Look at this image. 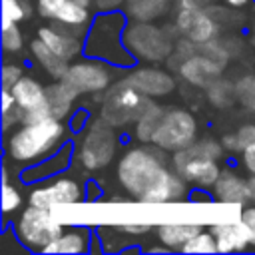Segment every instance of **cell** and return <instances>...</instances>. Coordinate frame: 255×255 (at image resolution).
<instances>
[{
	"instance_id": "1",
	"label": "cell",
	"mask_w": 255,
	"mask_h": 255,
	"mask_svg": "<svg viewBox=\"0 0 255 255\" xmlns=\"http://www.w3.org/2000/svg\"><path fill=\"white\" fill-rule=\"evenodd\" d=\"M118 179L124 189L141 203H169L185 197V179L169 169L163 149L157 145L133 147L118 163Z\"/></svg>"
},
{
	"instance_id": "2",
	"label": "cell",
	"mask_w": 255,
	"mask_h": 255,
	"mask_svg": "<svg viewBox=\"0 0 255 255\" xmlns=\"http://www.w3.org/2000/svg\"><path fill=\"white\" fill-rule=\"evenodd\" d=\"M223 143L211 137L193 141L191 145L173 151L171 167L187 181L197 187H213L221 175L217 159L223 153Z\"/></svg>"
},
{
	"instance_id": "3",
	"label": "cell",
	"mask_w": 255,
	"mask_h": 255,
	"mask_svg": "<svg viewBox=\"0 0 255 255\" xmlns=\"http://www.w3.org/2000/svg\"><path fill=\"white\" fill-rule=\"evenodd\" d=\"M66 128L58 118H46L34 124H22L8 139V153L14 161H38L40 157L52 153L60 139L64 137Z\"/></svg>"
},
{
	"instance_id": "4",
	"label": "cell",
	"mask_w": 255,
	"mask_h": 255,
	"mask_svg": "<svg viewBox=\"0 0 255 255\" xmlns=\"http://www.w3.org/2000/svg\"><path fill=\"white\" fill-rule=\"evenodd\" d=\"M151 104H153L151 96L141 94L137 88H133L128 82V78H124L112 84V88H108L102 100L100 118L114 128H122L131 122H137Z\"/></svg>"
},
{
	"instance_id": "5",
	"label": "cell",
	"mask_w": 255,
	"mask_h": 255,
	"mask_svg": "<svg viewBox=\"0 0 255 255\" xmlns=\"http://www.w3.org/2000/svg\"><path fill=\"white\" fill-rule=\"evenodd\" d=\"M124 44L139 60L161 62L173 52V36L151 22H133L124 30Z\"/></svg>"
},
{
	"instance_id": "6",
	"label": "cell",
	"mask_w": 255,
	"mask_h": 255,
	"mask_svg": "<svg viewBox=\"0 0 255 255\" xmlns=\"http://www.w3.org/2000/svg\"><path fill=\"white\" fill-rule=\"evenodd\" d=\"M197 137V122L195 118L181 110V108H173L163 112L153 135H151V143L161 147L163 151H179L187 145H191Z\"/></svg>"
},
{
	"instance_id": "7",
	"label": "cell",
	"mask_w": 255,
	"mask_h": 255,
	"mask_svg": "<svg viewBox=\"0 0 255 255\" xmlns=\"http://www.w3.org/2000/svg\"><path fill=\"white\" fill-rule=\"evenodd\" d=\"M62 223L56 219L52 209L30 205L18 221V237L30 249H44L62 235Z\"/></svg>"
},
{
	"instance_id": "8",
	"label": "cell",
	"mask_w": 255,
	"mask_h": 255,
	"mask_svg": "<svg viewBox=\"0 0 255 255\" xmlns=\"http://www.w3.org/2000/svg\"><path fill=\"white\" fill-rule=\"evenodd\" d=\"M118 147V137L114 133V126H110L106 120H96L90 124L80 151H78V159L86 169H102L106 167Z\"/></svg>"
},
{
	"instance_id": "9",
	"label": "cell",
	"mask_w": 255,
	"mask_h": 255,
	"mask_svg": "<svg viewBox=\"0 0 255 255\" xmlns=\"http://www.w3.org/2000/svg\"><path fill=\"white\" fill-rule=\"evenodd\" d=\"M12 94L16 98V104L24 110V120L22 124H34L42 122L46 118H52L48 100H46V88L40 86L36 80L22 76L14 86Z\"/></svg>"
},
{
	"instance_id": "10",
	"label": "cell",
	"mask_w": 255,
	"mask_h": 255,
	"mask_svg": "<svg viewBox=\"0 0 255 255\" xmlns=\"http://www.w3.org/2000/svg\"><path fill=\"white\" fill-rule=\"evenodd\" d=\"M175 28L179 30V34L195 44L213 40L219 36V24L209 16L207 10L201 8H187V6H179L177 16H175Z\"/></svg>"
},
{
	"instance_id": "11",
	"label": "cell",
	"mask_w": 255,
	"mask_h": 255,
	"mask_svg": "<svg viewBox=\"0 0 255 255\" xmlns=\"http://www.w3.org/2000/svg\"><path fill=\"white\" fill-rule=\"evenodd\" d=\"M78 94H100L110 86V72L100 62H78L62 78Z\"/></svg>"
},
{
	"instance_id": "12",
	"label": "cell",
	"mask_w": 255,
	"mask_h": 255,
	"mask_svg": "<svg viewBox=\"0 0 255 255\" xmlns=\"http://www.w3.org/2000/svg\"><path fill=\"white\" fill-rule=\"evenodd\" d=\"M30 205H38V207H46V209H56V207H64V205H74L82 199V189L80 185L70 179V177H62L50 185L44 187H36L34 191H30Z\"/></svg>"
},
{
	"instance_id": "13",
	"label": "cell",
	"mask_w": 255,
	"mask_h": 255,
	"mask_svg": "<svg viewBox=\"0 0 255 255\" xmlns=\"http://www.w3.org/2000/svg\"><path fill=\"white\" fill-rule=\"evenodd\" d=\"M223 70H225L223 66H219L211 58H207L203 54H197V52L193 56L185 58L179 64V68H177L179 76L185 82H189L191 86H197V88H207L209 84H213L215 80H219L221 74H223Z\"/></svg>"
},
{
	"instance_id": "14",
	"label": "cell",
	"mask_w": 255,
	"mask_h": 255,
	"mask_svg": "<svg viewBox=\"0 0 255 255\" xmlns=\"http://www.w3.org/2000/svg\"><path fill=\"white\" fill-rule=\"evenodd\" d=\"M128 82L137 88L141 94L151 96V98H159V96H167L175 90V80L159 68H137L128 76Z\"/></svg>"
},
{
	"instance_id": "15",
	"label": "cell",
	"mask_w": 255,
	"mask_h": 255,
	"mask_svg": "<svg viewBox=\"0 0 255 255\" xmlns=\"http://www.w3.org/2000/svg\"><path fill=\"white\" fill-rule=\"evenodd\" d=\"M213 197L219 203H237V205H245V203L253 201L251 189H249V181L239 177L231 169H223L221 171L219 179L213 185Z\"/></svg>"
},
{
	"instance_id": "16",
	"label": "cell",
	"mask_w": 255,
	"mask_h": 255,
	"mask_svg": "<svg viewBox=\"0 0 255 255\" xmlns=\"http://www.w3.org/2000/svg\"><path fill=\"white\" fill-rule=\"evenodd\" d=\"M211 233L217 241L219 253H231V251H243L247 245H251L249 231L241 219L231 221H215L211 225Z\"/></svg>"
},
{
	"instance_id": "17",
	"label": "cell",
	"mask_w": 255,
	"mask_h": 255,
	"mask_svg": "<svg viewBox=\"0 0 255 255\" xmlns=\"http://www.w3.org/2000/svg\"><path fill=\"white\" fill-rule=\"evenodd\" d=\"M38 12L42 18L60 24L90 22L88 6L78 4L74 0H38Z\"/></svg>"
},
{
	"instance_id": "18",
	"label": "cell",
	"mask_w": 255,
	"mask_h": 255,
	"mask_svg": "<svg viewBox=\"0 0 255 255\" xmlns=\"http://www.w3.org/2000/svg\"><path fill=\"white\" fill-rule=\"evenodd\" d=\"M201 231V225L199 223H173V221H167V223H161L157 225V239L169 247V249H183L185 243H189L197 233Z\"/></svg>"
},
{
	"instance_id": "19",
	"label": "cell",
	"mask_w": 255,
	"mask_h": 255,
	"mask_svg": "<svg viewBox=\"0 0 255 255\" xmlns=\"http://www.w3.org/2000/svg\"><path fill=\"white\" fill-rule=\"evenodd\" d=\"M38 38L44 40L58 56H62L64 60H74L80 52H82V40L74 38L70 34H64L60 30H56L54 26H44L38 30Z\"/></svg>"
},
{
	"instance_id": "20",
	"label": "cell",
	"mask_w": 255,
	"mask_h": 255,
	"mask_svg": "<svg viewBox=\"0 0 255 255\" xmlns=\"http://www.w3.org/2000/svg\"><path fill=\"white\" fill-rule=\"evenodd\" d=\"M78 96L80 94L76 90H72L64 80L46 86V100H48V108H50L52 118H58V120L68 118Z\"/></svg>"
},
{
	"instance_id": "21",
	"label": "cell",
	"mask_w": 255,
	"mask_h": 255,
	"mask_svg": "<svg viewBox=\"0 0 255 255\" xmlns=\"http://www.w3.org/2000/svg\"><path fill=\"white\" fill-rule=\"evenodd\" d=\"M30 50H32V56L38 60V64L52 76V78H56V80H62L64 78V74L68 72V68H70V64H68V60H64L62 56H58L44 40H34L32 44H30Z\"/></svg>"
},
{
	"instance_id": "22",
	"label": "cell",
	"mask_w": 255,
	"mask_h": 255,
	"mask_svg": "<svg viewBox=\"0 0 255 255\" xmlns=\"http://www.w3.org/2000/svg\"><path fill=\"white\" fill-rule=\"evenodd\" d=\"M88 233L84 229L66 231L56 241H52L48 247H44V253H84L88 249Z\"/></svg>"
},
{
	"instance_id": "23",
	"label": "cell",
	"mask_w": 255,
	"mask_h": 255,
	"mask_svg": "<svg viewBox=\"0 0 255 255\" xmlns=\"http://www.w3.org/2000/svg\"><path fill=\"white\" fill-rule=\"evenodd\" d=\"M126 10L137 22H151L169 10V0H128Z\"/></svg>"
},
{
	"instance_id": "24",
	"label": "cell",
	"mask_w": 255,
	"mask_h": 255,
	"mask_svg": "<svg viewBox=\"0 0 255 255\" xmlns=\"http://www.w3.org/2000/svg\"><path fill=\"white\" fill-rule=\"evenodd\" d=\"M207 98L215 108H229L237 102V90L235 84H231L229 80H215L213 84H209L207 88Z\"/></svg>"
},
{
	"instance_id": "25",
	"label": "cell",
	"mask_w": 255,
	"mask_h": 255,
	"mask_svg": "<svg viewBox=\"0 0 255 255\" xmlns=\"http://www.w3.org/2000/svg\"><path fill=\"white\" fill-rule=\"evenodd\" d=\"M161 116H163V110L153 102V104L141 114V118L135 122V137H137L139 141H143V143H151V135H153V131H155V128H157V124H159V120H161Z\"/></svg>"
},
{
	"instance_id": "26",
	"label": "cell",
	"mask_w": 255,
	"mask_h": 255,
	"mask_svg": "<svg viewBox=\"0 0 255 255\" xmlns=\"http://www.w3.org/2000/svg\"><path fill=\"white\" fill-rule=\"evenodd\" d=\"M221 143L229 151H245L247 147L255 145V124H245L233 133H225Z\"/></svg>"
},
{
	"instance_id": "27",
	"label": "cell",
	"mask_w": 255,
	"mask_h": 255,
	"mask_svg": "<svg viewBox=\"0 0 255 255\" xmlns=\"http://www.w3.org/2000/svg\"><path fill=\"white\" fill-rule=\"evenodd\" d=\"M237 90V102L247 108L249 112H255V74H247L235 82Z\"/></svg>"
},
{
	"instance_id": "28",
	"label": "cell",
	"mask_w": 255,
	"mask_h": 255,
	"mask_svg": "<svg viewBox=\"0 0 255 255\" xmlns=\"http://www.w3.org/2000/svg\"><path fill=\"white\" fill-rule=\"evenodd\" d=\"M183 253H213L217 251V241L211 231H199L189 243L183 245Z\"/></svg>"
},
{
	"instance_id": "29",
	"label": "cell",
	"mask_w": 255,
	"mask_h": 255,
	"mask_svg": "<svg viewBox=\"0 0 255 255\" xmlns=\"http://www.w3.org/2000/svg\"><path fill=\"white\" fill-rule=\"evenodd\" d=\"M18 22H10V24H2V48L6 52H20L24 46V38L20 28L16 26Z\"/></svg>"
},
{
	"instance_id": "30",
	"label": "cell",
	"mask_w": 255,
	"mask_h": 255,
	"mask_svg": "<svg viewBox=\"0 0 255 255\" xmlns=\"http://www.w3.org/2000/svg\"><path fill=\"white\" fill-rule=\"evenodd\" d=\"M26 16V8L20 0H2V24L20 22Z\"/></svg>"
},
{
	"instance_id": "31",
	"label": "cell",
	"mask_w": 255,
	"mask_h": 255,
	"mask_svg": "<svg viewBox=\"0 0 255 255\" xmlns=\"http://www.w3.org/2000/svg\"><path fill=\"white\" fill-rule=\"evenodd\" d=\"M207 12H209V16L219 24V28L223 26V28H229V26H237L239 22H241V18L231 10V6L229 8H221V6H209V8H205Z\"/></svg>"
},
{
	"instance_id": "32",
	"label": "cell",
	"mask_w": 255,
	"mask_h": 255,
	"mask_svg": "<svg viewBox=\"0 0 255 255\" xmlns=\"http://www.w3.org/2000/svg\"><path fill=\"white\" fill-rule=\"evenodd\" d=\"M22 205V195L20 191L10 185L8 181H2V211L4 213H12Z\"/></svg>"
},
{
	"instance_id": "33",
	"label": "cell",
	"mask_w": 255,
	"mask_h": 255,
	"mask_svg": "<svg viewBox=\"0 0 255 255\" xmlns=\"http://www.w3.org/2000/svg\"><path fill=\"white\" fill-rule=\"evenodd\" d=\"M22 78V68L16 64H4L2 66V88L12 90V86Z\"/></svg>"
},
{
	"instance_id": "34",
	"label": "cell",
	"mask_w": 255,
	"mask_h": 255,
	"mask_svg": "<svg viewBox=\"0 0 255 255\" xmlns=\"http://www.w3.org/2000/svg\"><path fill=\"white\" fill-rule=\"evenodd\" d=\"M22 120H24V110L16 104L12 110L2 112V129H10L12 126L22 124Z\"/></svg>"
},
{
	"instance_id": "35",
	"label": "cell",
	"mask_w": 255,
	"mask_h": 255,
	"mask_svg": "<svg viewBox=\"0 0 255 255\" xmlns=\"http://www.w3.org/2000/svg\"><path fill=\"white\" fill-rule=\"evenodd\" d=\"M241 221L245 223V227L249 231L251 245L255 247V205H249V207L241 209Z\"/></svg>"
},
{
	"instance_id": "36",
	"label": "cell",
	"mask_w": 255,
	"mask_h": 255,
	"mask_svg": "<svg viewBox=\"0 0 255 255\" xmlns=\"http://www.w3.org/2000/svg\"><path fill=\"white\" fill-rule=\"evenodd\" d=\"M120 229L124 233H129V235H141V233H147L151 229V223H147V221H137V223L128 221V223H122Z\"/></svg>"
},
{
	"instance_id": "37",
	"label": "cell",
	"mask_w": 255,
	"mask_h": 255,
	"mask_svg": "<svg viewBox=\"0 0 255 255\" xmlns=\"http://www.w3.org/2000/svg\"><path fill=\"white\" fill-rule=\"evenodd\" d=\"M243 165L249 173H255V145H251L243 151Z\"/></svg>"
},
{
	"instance_id": "38",
	"label": "cell",
	"mask_w": 255,
	"mask_h": 255,
	"mask_svg": "<svg viewBox=\"0 0 255 255\" xmlns=\"http://www.w3.org/2000/svg\"><path fill=\"white\" fill-rule=\"evenodd\" d=\"M14 106H16V98H14L12 90H6V88H2V112H8V110H12Z\"/></svg>"
},
{
	"instance_id": "39",
	"label": "cell",
	"mask_w": 255,
	"mask_h": 255,
	"mask_svg": "<svg viewBox=\"0 0 255 255\" xmlns=\"http://www.w3.org/2000/svg\"><path fill=\"white\" fill-rule=\"evenodd\" d=\"M213 0H179V6H187V8H201V10H205V8H209V4H211Z\"/></svg>"
},
{
	"instance_id": "40",
	"label": "cell",
	"mask_w": 255,
	"mask_h": 255,
	"mask_svg": "<svg viewBox=\"0 0 255 255\" xmlns=\"http://www.w3.org/2000/svg\"><path fill=\"white\" fill-rule=\"evenodd\" d=\"M122 2H126V0H96L98 8H102V10H112V8L120 6Z\"/></svg>"
},
{
	"instance_id": "41",
	"label": "cell",
	"mask_w": 255,
	"mask_h": 255,
	"mask_svg": "<svg viewBox=\"0 0 255 255\" xmlns=\"http://www.w3.org/2000/svg\"><path fill=\"white\" fill-rule=\"evenodd\" d=\"M247 2H249V0H225V4L231 6V8H243Z\"/></svg>"
},
{
	"instance_id": "42",
	"label": "cell",
	"mask_w": 255,
	"mask_h": 255,
	"mask_svg": "<svg viewBox=\"0 0 255 255\" xmlns=\"http://www.w3.org/2000/svg\"><path fill=\"white\" fill-rule=\"evenodd\" d=\"M247 181H249V189H251V197H253V201H255V173H251V177H249Z\"/></svg>"
},
{
	"instance_id": "43",
	"label": "cell",
	"mask_w": 255,
	"mask_h": 255,
	"mask_svg": "<svg viewBox=\"0 0 255 255\" xmlns=\"http://www.w3.org/2000/svg\"><path fill=\"white\" fill-rule=\"evenodd\" d=\"M20 2L24 4V8H26V14L30 16V14H32V2H30V0H20Z\"/></svg>"
},
{
	"instance_id": "44",
	"label": "cell",
	"mask_w": 255,
	"mask_h": 255,
	"mask_svg": "<svg viewBox=\"0 0 255 255\" xmlns=\"http://www.w3.org/2000/svg\"><path fill=\"white\" fill-rule=\"evenodd\" d=\"M74 2H78V4H84V6H90V2H92V0H74Z\"/></svg>"
},
{
	"instance_id": "45",
	"label": "cell",
	"mask_w": 255,
	"mask_h": 255,
	"mask_svg": "<svg viewBox=\"0 0 255 255\" xmlns=\"http://www.w3.org/2000/svg\"><path fill=\"white\" fill-rule=\"evenodd\" d=\"M251 36H253V40H255V20H253V26H251Z\"/></svg>"
},
{
	"instance_id": "46",
	"label": "cell",
	"mask_w": 255,
	"mask_h": 255,
	"mask_svg": "<svg viewBox=\"0 0 255 255\" xmlns=\"http://www.w3.org/2000/svg\"><path fill=\"white\" fill-rule=\"evenodd\" d=\"M177 2H179V0H177Z\"/></svg>"
}]
</instances>
